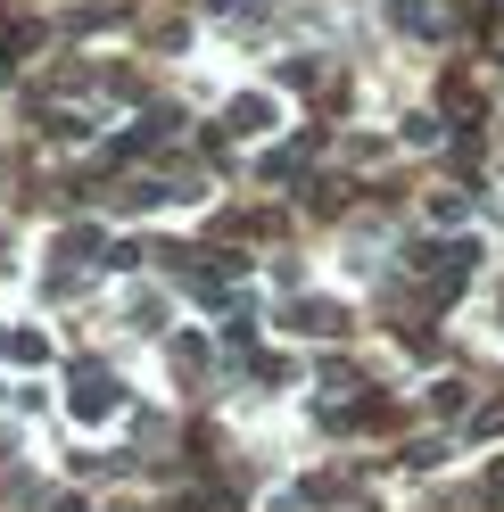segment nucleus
<instances>
[{
  "instance_id": "obj_1",
  "label": "nucleus",
  "mask_w": 504,
  "mask_h": 512,
  "mask_svg": "<svg viewBox=\"0 0 504 512\" xmlns=\"http://www.w3.org/2000/svg\"><path fill=\"white\" fill-rule=\"evenodd\" d=\"M290 323H298V331H306V339H339V331H348V314H339V306H331V298H306V306H298V314H290Z\"/></svg>"
},
{
  "instance_id": "obj_2",
  "label": "nucleus",
  "mask_w": 504,
  "mask_h": 512,
  "mask_svg": "<svg viewBox=\"0 0 504 512\" xmlns=\"http://www.w3.org/2000/svg\"><path fill=\"white\" fill-rule=\"evenodd\" d=\"M108 380H83V389H75V413H83V422H108Z\"/></svg>"
},
{
  "instance_id": "obj_3",
  "label": "nucleus",
  "mask_w": 504,
  "mask_h": 512,
  "mask_svg": "<svg viewBox=\"0 0 504 512\" xmlns=\"http://www.w3.org/2000/svg\"><path fill=\"white\" fill-rule=\"evenodd\" d=\"M232 124H240V133H265V124H273V100H265V91H257V100H240Z\"/></svg>"
},
{
  "instance_id": "obj_4",
  "label": "nucleus",
  "mask_w": 504,
  "mask_h": 512,
  "mask_svg": "<svg viewBox=\"0 0 504 512\" xmlns=\"http://www.w3.org/2000/svg\"><path fill=\"white\" fill-rule=\"evenodd\" d=\"M471 397H463V380H438V389H430V413H463Z\"/></svg>"
},
{
  "instance_id": "obj_5",
  "label": "nucleus",
  "mask_w": 504,
  "mask_h": 512,
  "mask_svg": "<svg viewBox=\"0 0 504 512\" xmlns=\"http://www.w3.org/2000/svg\"><path fill=\"white\" fill-rule=\"evenodd\" d=\"M397 25H405V34H430V25H438V17L422 9V0H397Z\"/></svg>"
},
{
  "instance_id": "obj_6",
  "label": "nucleus",
  "mask_w": 504,
  "mask_h": 512,
  "mask_svg": "<svg viewBox=\"0 0 504 512\" xmlns=\"http://www.w3.org/2000/svg\"><path fill=\"white\" fill-rule=\"evenodd\" d=\"M488 504H504V471H496V479H488Z\"/></svg>"
}]
</instances>
